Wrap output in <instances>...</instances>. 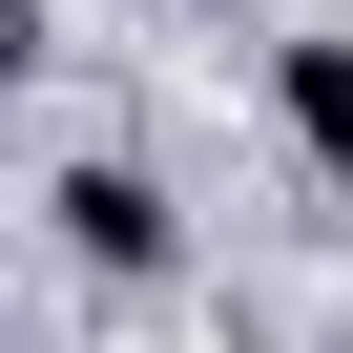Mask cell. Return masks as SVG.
<instances>
[{
  "label": "cell",
  "mask_w": 353,
  "mask_h": 353,
  "mask_svg": "<svg viewBox=\"0 0 353 353\" xmlns=\"http://www.w3.org/2000/svg\"><path fill=\"white\" fill-rule=\"evenodd\" d=\"M21 63H42V0H0V83H21Z\"/></svg>",
  "instance_id": "3957f363"
},
{
  "label": "cell",
  "mask_w": 353,
  "mask_h": 353,
  "mask_svg": "<svg viewBox=\"0 0 353 353\" xmlns=\"http://www.w3.org/2000/svg\"><path fill=\"white\" fill-rule=\"evenodd\" d=\"M270 104H291V145L332 166V188H353V42H291V83H270Z\"/></svg>",
  "instance_id": "7a4b0ae2"
},
{
  "label": "cell",
  "mask_w": 353,
  "mask_h": 353,
  "mask_svg": "<svg viewBox=\"0 0 353 353\" xmlns=\"http://www.w3.org/2000/svg\"><path fill=\"white\" fill-rule=\"evenodd\" d=\"M63 229H83V270H166V188H145V166H63Z\"/></svg>",
  "instance_id": "6da1fadb"
}]
</instances>
